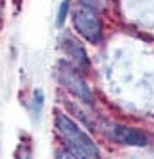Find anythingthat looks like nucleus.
Wrapping results in <instances>:
<instances>
[{"instance_id": "1", "label": "nucleus", "mask_w": 154, "mask_h": 159, "mask_svg": "<svg viewBox=\"0 0 154 159\" xmlns=\"http://www.w3.org/2000/svg\"><path fill=\"white\" fill-rule=\"evenodd\" d=\"M56 125L63 141L66 143L68 150L73 156H77L79 159H99V147L93 143V139L84 132V130L77 125L75 122H72L70 118L63 113L56 115Z\"/></svg>"}, {"instance_id": "2", "label": "nucleus", "mask_w": 154, "mask_h": 159, "mask_svg": "<svg viewBox=\"0 0 154 159\" xmlns=\"http://www.w3.org/2000/svg\"><path fill=\"white\" fill-rule=\"evenodd\" d=\"M72 22L75 30L90 43H99L102 38V22L97 15V11L88 7L75 9L72 15Z\"/></svg>"}, {"instance_id": "3", "label": "nucleus", "mask_w": 154, "mask_h": 159, "mask_svg": "<svg viewBox=\"0 0 154 159\" xmlns=\"http://www.w3.org/2000/svg\"><path fill=\"white\" fill-rule=\"evenodd\" d=\"M58 77H59V82H61L73 97L81 98V100L86 102V104H91V102H93V97H91V91H90L88 84H86L84 79L79 75V72L73 70L72 66L59 63Z\"/></svg>"}, {"instance_id": "4", "label": "nucleus", "mask_w": 154, "mask_h": 159, "mask_svg": "<svg viewBox=\"0 0 154 159\" xmlns=\"http://www.w3.org/2000/svg\"><path fill=\"white\" fill-rule=\"evenodd\" d=\"M111 139H115L118 143L124 145H136V147H143L147 143V136L138 129H133V127H127V125H113L110 130Z\"/></svg>"}, {"instance_id": "5", "label": "nucleus", "mask_w": 154, "mask_h": 159, "mask_svg": "<svg viewBox=\"0 0 154 159\" xmlns=\"http://www.w3.org/2000/svg\"><path fill=\"white\" fill-rule=\"evenodd\" d=\"M63 48H65V52L73 59V63L77 66H81V68H88L90 66V59H88V56H86L84 47H82L75 38H72V34H68V32L63 36Z\"/></svg>"}, {"instance_id": "6", "label": "nucleus", "mask_w": 154, "mask_h": 159, "mask_svg": "<svg viewBox=\"0 0 154 159\" xmlns=\"http://www.w3.org/2000/svg\"><path fill=\"white\" fill-rule=\"evenodd\" d=\"M68 7H70V2L63 0L61 6H59V11H58V18H56V25L58 27H63V23L66 20V15H68Z\"/></svg>"}, {"instance_id": "7", "label": "nucleus", "mask_w": 154, "mask_h": 159, "mask_svg": "<svg viewBox=\"0 0 154 159\" xmlns=\"http://www.w3.org/2000/svg\"><path fill=\"white\" fill-rule=\"evenodd\" d=\"M41 107H43V91L41 89H36L34 91V111H36L38 116L41 113Z\"/></svg>"}, {"instance_id": "8", "label": "nucleus", "mask_w": 154, "mask_h": 159, "mask_svg": "<svg viewBox=\"0 0 154 159\" xmlns=\"http://www.w3.org/2000/svg\"><path fill=\"white\" fill-rule=\"evenodd\" d=\"M79 4H81L82 7L93 9V11H95V9L99 7V0H79Z\"/></svg>"}, {"instance_id": "9", "label": "nucleus", "mask_w": 154, "mask_h": 159, "mask_svg": "<svg viewBox=\"0 0 154 159\" xmlns=\"http://www.w3.org/2000/svg\"><path fill=\"white\" fill-rule=\"evenodd\" d=\"M56 159H79L77 156H73L72 152H58Z\"/></svg>"}]
</instances>
